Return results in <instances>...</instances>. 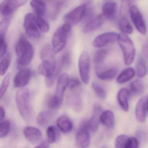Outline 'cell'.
<instances>
[{
	"label": "cell",
	"mask_w": 148,
	"mask_h": 148,
	"mask_svg": "<svg viewBox=\"0 0 148 148\" xmlns=\"http://www.w3.org/2000/svg\"><path fill=\"white\" fill-rule=\"evenodd\" d=\"M15 50L17 55V69L20 70L26 68L33 58L34 49L32 45L23 35L16 43Z\"/></svg>",
	"instance_id": "cell-1"
},
{
	"label": "cell",
	"mask_w": 148,
	"mask_h": 148,
	"mask_svg": "<svg viewBox=\"0 0 148 148\" xmlns=\"http://www.w3.org/2000/svg\"><path fill=\"white\" fill-rule=\"evenodd\" d=\"M40 58L42 60L38 69V73L46 77H51L55 73L56 60L52 47L47 44L41 49Z\"/></svg>",
	"instance_id": "cell-2"
},
{
	"label": "cell",
	"mask_w": 148,
	"mask_h": 148,
	"mask_svg": "<svg viewBox=\"0 0 148 148\" xmlns=\"http://www.w3.org/2000/svg\"><path fill=\"white\" fill-rule=\"evenodd\" d=\"M30 94L27 88H21L16 92L15 100L18 110L24 120L31 121L33 116L30 104Z\"/></svg>",
	"instance_id": "cell-3"
},
{
	"label": "cell",
	"mask_w": 148,
	"mask_h": 148,
	"mask_svg": "<svg viewBox=\"0 0 148 148\" xmlns=\"http://www.w3.org/2000/svg\"><path fill=\"white\" fill-rule=\"evenodd\" d=\"M117 41L123 52L125 65L131 64L136 55V49L132 40L128 35L121 33L118 34Z\"/></svg>",
	"instance_id": "cell-4"
},
{
	"label": "cell",
	"mask_w": 148,
	"mask_h": 148,
	"mask_svg": "<svg viewBox=\"0 0 148 148\" xmlns=\"http://www.w3.org/2000/svg\"><path fill=\"white\" fill-rule=\"evenodd\" d=\"M71 30V26L65 23L55 31L52 38V48L54 53H58L64 48Z\"/></svg>",
	"instance_id": "cell-5"
},
{
	"label": "cell",
	"mask_w": 148,
	"mask_h": 148,
	"mask_svg": "<svg viewBox=\"0 0 148 148\" xmlns=\"http://www.w3.org/2000/svg\"><path fill=\"white\" fill-rule=\"evenodd\" d=\"M24 27L26 34L32 38L38 39L41 36L36 24V17L34 14L28 13L24 19Z\"/></svg>",
	"instance_id": "cell-6"
},
{
	"label": "cell",
	"mask_w": 148,
	"mask_h": 148,
	"mask_svg": "<svg viewBox=\"0 0 148 148\" xmlns=\"http://www.w3.org/2000/svg\"><path fill=\"white\" fill-rule=\"evenodd\" d=\"M129 12L131 19L136 29L142 35H146V24L139 9L136 6L132 5L129 7Z\"/></svg>",
	"instance_id": "cell-7"
},
{
	"label": "cell",
	"mask_w": 148,
	"mask_h": 148,
	"mask_svg": "<svg viewBox=\"0 0 148 148\" xmlns=\"http://www.w3.org/2000/svg\"><path fill=\"white\" fill-rule=\"evenodd\" d=\"M90 56L87 52L84 51L79 58L78 67L80 77L84 84H88L90 81Z\"/></svg>",
	"instance_id": "cell-8"
},
{
	"label": "cell",
	"mask_w": 148,
	"mask_h": 148,
	"mask_svg": "<svg viewBox=\"0 0 148 148\" xmlns=\"http://www.w3.org/2000/svg\"><path fill=\"white\" fill-rule=\"evenodd\" d=\"M86 9L85 4H82L76 7L64 17V21L66 24L71 26L77 24L84 17Z\"/></svg>",
	"instance_id": "cell-9"
},
{
	"label": "cell",
	"mask_w": 148,
	"mask_h": 148,
	"mask_svg": "<svg viewBox=\"0 0 148 148\" xmlns=\"http://www.w3.org/2000/svg\"><path fill=\"white\" fill-rule=\"evenodd\" d=\"M70 77L67 73H63L58 79L54 96L60 105L64 100V94L68 86Z\"/></svg>",
	"instance_id": "cell-10"
},
{
	"label": "cell",
	"mask_w": 148,
	"mask_h": 148,
	"mask_svg": "<svg viewBox=\"0 0 148 148\" xmlns=\"http://www.w3.org/2000/svg\"><path fill=\"white\" fill-rule=\"evenodd\" d=\"M118 34L114 32H107L98 35L92 42L93 47L101 48L117 40Z\"/></svg>",
	"instance_id": "cell-11"
},
{
	"label": "cell",
	"mask_w": 148,
	"mask_h": 148,
	"mask_svg": "<svg viewBox=\"0 0 148 148\" xmlns=\"http://www.w3.org/2000/svg\"><path fill=\"white\" fill-rule=\"evenodd\" d=\"M27 140L34 145H38L43 140V135L40 130L33 126H27L23 130Z\"/></svg>",
	"instance_id": "cell-12"
},
{
	"label": "cell",
	"mask_w": 148,
	"mask_h": 148,
	"mask_svg": "<svg viewBox=\"0 0 148 148\" xmlns=\"http://www.w3.org/2000/svg\"><path fill=\"white\" fill-rule=\"evenodd\" d=\"M148 97H142L138 102L135 109L136 120L141 123L145 122L148 111Z\"/></svg>",
	"instance_id": "cell-13"
},
{
	"label": "cell",
	"mask_w": 148,
	"mask_h": 148,
	"mask_svg": "<svg viewBox=\"0 0 148 148\" xmlns=\"http://www.w3.org/2000/svg\"><path fill=\"white\" fill-rule=\"evenodd\" d=\"M31 76V71L28 68L21 69L16 74L14 80V87L23 88L29 83Z\"/></svg>",
	"instance_id": "cell-14"
},
{
	"label": "cell",
	"mask_w": 148,
	"mask_h": 148,
	"mask_svg": "<svg viewBox=\"0 0 148 148\" xmlns=\"http://www.w3.org/2000/svg\"><path fill=\"white\" fill-rule=\"evenodd\" d=\"M90 144V136L89 130L79 127L76 137V146L79 148H86Z\"/></svg>",
	"instance_id": "cell-15"
},
{
	"label": "cell",
	"mask_w": 148,
	"mask_h": 148,
	"mask_svg": "<svg viewBox=\"0 0 148 148\" xmlns=\"http://www.w3.org/2000/svg\"><path fill=\"white\" fill-rule=\"evenodd\" d=\"M102 107L98 104H96L93 107V112L91 119L89 120L90 130L92 132H97L98 130L100 122V116L102 112Z\"/></svg>",
	"instance_id": "cell-16"
},
{
	"label": "cell",
	"mask_w": 148,
	"mask_h": 148,
	"mask_svg": "<svg viewBox=\"0 0 148 148\" xmlns=\"http://www.w3.org/2000/svg\"><path fill=\"white\" fill-rule=\"evenodd\" d=\"M55 116V113L53 110H50L41 111L37 117V123L41 127H46L53 120Z\"/></svg>",
	"instance_id": "cell-17"
},
{
	"label": "cell",
	"mask_w": 148,
	"mask_h": 148,
	"mask_svg": "<svg viewBox=\"0 0 148 148\" xmlns=\"http://www.w3.org/2000/svg\"><path fill=\"white\" fill-rule=\"evenodd\" d=\"M103 22L104 18L102 15H99L92 18L85 26L83 32L87 34L95 31L102 25Z\"/></svg>",
	"instance_id": "cell-18"
},
{
	"label": "cell",
	"mask_w": 148,
	"mask_h": 148,
	"mask_svg": "<svg viewBox=\"0 0 148 148\" xmlns=\"http://www.w3.org/2000/svg\"><path fill=\"white\" fill-rule=\"evenodd\" d=\"M57 125L59 130L63 133H68L71 131L73 128V123L67 116L63 115L58 118Z\"/></svg>",
	"instance_id": "cell-19"
},
{
	"label": "cell",
	"mask_w": 148,
	"mask_h": 148,
	"mask_svg": "<svg viewBox=\"0 0 148 148\" xmlns=\"http://www.w3.org/2000/svg\"><path fill=\"white\" fill-rule=\"evenodd\" d=\"M67 103L73 109L77 112L83 110V103L80 95L77 92H72L67 97Z\"/></svg>",
	"instance_id": "cell-20"
},
{
	"label": "cell",
	"mask_w": 148,
	"mask_h": 148,
	"mask_svg": "<svg viewBox=\"0 0 148 148\" xmlns=\"http://www.w3.org/2000/svg\"><path fill=\"white\" fill-rule=\"evenodd\" d=\"M117 4L113 1H108L106 3L102 8L103 16L109 20L115 18L117 12Z\"/></svg>",
	"instance_id": "cell-21"
},
{
	"label": "cell",
	"mask_w": 148,
	"mask_h": 148,
	"mask_svg": "<svg viewBox=\"0 0 148 148\" xmlns=\"http://www.w3.org/2000/svg\"><path fill=\"white\" fill-rule=\"evenodd\" d=\"M130 92L126 88H121L117 94V99L119 104L122 110L127 112L129 110V99Z\"/></svg>",
	"instance_id": "cell-22"
},
{
	"label": "cell",
	"mask_w": 148,
	"mask_h": 148,
	"mask_svg": "<svg viewBox=\"0 0 148 148\" xmlns=\"http://www.w3.org/2000/svg\"><path fill=\"white\" fill-rule=\"evenodd\" d=\"M100 121L106 127L112 129L114 127L115 120L114 113L111 111L102 112L100 116Z\"/></svg>",
	"instance_id": "cell-23"
},
{
	"label": "cell",
	"mask_w": 148,
	"mask_h": 148,
	"mask_svg": "<svg viewBox=\"0 0 148 148\" xmlns=\"http://www.w3.org/2000/svg\"><path fill=\"white\" fill-rule=\"evenodd\" d=\"M30 5L37 17H43L46 12V5L42 0H32Z\"/></svg>",
	"instance_id": "cell-24"
},
{
	"label": "cell",
	"mask_w": 148,
	"mask_h": 148,
	"mask_svg": "<svg viewBox=\"0 0 148 148\" xmlns=\"http://www.w3.org/2000/svg\"><path fill=\"white\" fill-rule=\"evenodd\" d=\"M117 73L116 68H111L107 70H102L97 68V75L98 77L101 80H109L114 78Z\"/></svg>",
	"instance_id": "cell-25"
},
{
	"label": "cell",
	"mask_w": 148,
	"mask_h": 148,
	"mask_svg": "<svg viewBox=\"0 0 148 148\" xmlns=\"http://www.w3.org/2000/svg\"><path fill=\"white\" fill-rule=\"evenodd\" d=\"M136 74L135 70L132 67H129L124 70L117 78L116 81L120 84H124L130 81Z\"/></svg>",
	"instance_id": "cell-26"
},
{
	"label": "cell",
	"mask_w": 148,
	"mask_h": 148,
	"mask_svg": "<svg viewBox=\"0 0 148 148\" xmlns=\"http://www.w3.org/2000/svg\"><path fill=\"white\" fill-rule=\"evenodd\" d=\"M47 138L50 143H54L60 140V134L58 129L53 125L49 126L47 130Z\"/></svg>",
	"instance_id": "cell-27"
},
{
	"label": "cell",
	"mask_w": 148,
	"mask_h": 148,
	"mask_svg": "<svg viewBox=\"0 0 148 148\" xmlns=\"http://www.w3.org/2000/svg\"><path fill=\"white\" fill-rule=\"evenodd\" d=\"M118 27L123 33L126 35L132 34L133 32V27L130 21L125 17H123L120 19L119 21Z\"/></svg>",
	"instance_id": "cell-28"
},
{
	"label": "cell",
	"mask_w": 148,
	"mask_h": 148,
	"mask_svg": "<svg viewBox=\"0 0 148 148\" xmlns=\"http://www.w3.org/2000/svg\"><path fill=\"white\" fill-rule=\"evenodd\" d=\"M15 11L10 4L9 0H4L0 4V13L5 17H10Z\"/></svg>",
	"instance_id": "cell-29"
},
{
	"label": "cell",
	"mask_w": 148,
	"mask_h": 148,
	"mask_svg": "<svg viewBox=\"0 0 148 148\" xmlns=\"http://www.w3.org/2000/svg\"><path fill=\"white\" fill-rule=\"evenodd\" d=\"M131 90L134 95L138 96L141 95L144 90V85L142 80L136 79L130 83Z\"/></svg>",
	"instance_id": "cell-30"
},
{
	"label": "cell",
	"mask_w": 148,
	"mask_h": 148,
	"mask_svg": "<svg viewBox=\"0 0 148 148\" xmlns=\"http://www.w3.org/2000/svg\"><path fill=\"white\" fill-rule=\"evenodd\" d=\"M63 1L55 2L51 6L49 11V16L52 20H55L58 18L64 6Z\"/></svg>",
	"instance_id": "cell-31"
},
{
	"label": "cell",
	"mask_w": 148,
	"mask_h": 148,
	"mask_svg": "<svg viewBox=\"0 0 148 148\" xmlns=\"http://www.w3.org/2000/svg\"><path fill=\"white\" fill-rule=\"evenodd\" d=\"M147 69L145 60L143 57L138 58L136 67L137 77L139 78L143 77L147 73Z\"/></svg>",
	"instance_id": "cell-32"
},
{
	"label": "cell",
	"mask_w": 148,
	"mask_h": 148,
	"mask_svg": "<svg viewBox=\"0 0 148 148\" xmlns=\"http://www.w3.org/2000/svg\"><path fill=\"white\" fill-rule=\"evenodd\" d=\"M11 62V56L10 53L6 54L0 62V75L3 76L6 73L10 66Z\"/></svg>",
	"instance_id": "cell-33"
},
{
	"label": "cell",
	"mask_w": 148,
	"mask_h": 148,
	"mask_svg": "<svg viewBox=\"0 0 148 148\" xmlns=\"http://www.w3.org/2000/svg\"><path fill=\"white\" fill-rule=\"evenodd\" d=\"M10 19L6 18L0 22V40L5 41V37L10 26Z\"/></svg>",
	"instance_id": "cell-34"
},
{
	"label": "cell",
	"mask_w": 148,
	"mask_h": 148,
	"mask_svg": "<svg viewBox=\"0 0 148 148\" xmlns=\"http://www.w3.org/2000/svg\"><path fill=\"white\" fill-rule=\"evenodd\" d=\"M11 74L8 73L3 79L0 86V101L5 96L10 84Z\"/></svg>",
	"instance_id": "cell-35"
},
{
	"label": "cell",
	"mask_w": 148,
	"mask_h": 148,
	"mask_svg": "<svg viewBox=\"0 0 148 148\" xmlns=\"http://www.w3.org/2000/svg\"><path fill=\"white\" fill-rule=\"evenodd\" d=\"M92 86L97 96L102 99H104L106 97V92L103 86L97 82L92 83Z\"/></svg>",
	"instance_id": "cell-36"
},
{
	"label": "cell",
	"mask_w": 148,
	"mask_h": 148,
	"mask_svg": "<svg viewBox=\"0 0 148 148\" xmlns=\"http://www.w3.org/2000/svg\"><path fill=\"white\" fill-rule=\"evenodd\" d=\"M46 104L48 108L52 110L59 109L61 106L54 96L48 97L46 99Z\"/></svg>",
	"instance_id": "cell-37"
},
{
	"label": "cell",
	"mask_w": 148,
	"mask_h": 148,
	"mask_svg": "<svg viewBox=\"0 0 148 148\" xmlns=\"http://www.w3.org/2000/svg\"><path fill=\"white\" fill-rule=\"evenodd\" d=\"M36 24L38 29L44 33L48 32L50 29V26L48 22L43 17H36Z\"/></svg>",
	"instance_id": "cell-38"
},
{
	"label": "cell",
	"mask_w": 148,
	"mask_h": 148,
	"mask_svg": "<svg viewBox=\"0 0 148 148\" xmlns=\"http://www.w3.org/2000/svg\"><path fill=\"white\" fill-rule=\"evenodd\" d=\"M11 128V123L8 121H4L0 123V138L5 137Z\"/></svg>",
	"instance_id": "cell-39"
},
{
	"label": "cell",
	"mask_w": 148,
	"mask_h": 148,
	"mask_svg": "<svg viewBox=\"0 0 148 148\" xmlns=\"http://www.w3.org/2000/svg\"><path fill=\"white\" fill-rule=\"evenodd\" d=\"M106 51L104 49H99L95 53L93 58L94 63L96 64H100L105 59Z\"/></svg>",
	"instance_id": "cell-40"
},
{
	"label": "cell",
	"mask_w": 148,
	"mask_h": 148,
	"mask_svg": "<svg viewBox=\"0 0 148 148\" xmlns=\"http://www.w3.org/2000/svg\"><path fill=\"white\" fill-rule=\"evenodd\" d=\"M71 64V54L69 52L65 53L61 57L59 65L61 68H69Z\"/></svg>",
	"instance_id": "cell-41"
},
{
	"label": "cell",
	"mask_w": 148,
	"mask_h": 148,
	"mask_svg": "<svg viewBox=\"0 0 148 148\" xmlns=\"http://www.w3.org/2000/svg\"><path fill=\"white\" fill-rule=\"evenodd\" d=\"M128 136L126 135H121L117 137L115 141V147L116 148H125Z\"/></svg>",
	"instance_id": "cell-42"
},
{
	"label": "cell",
	"mask_w": 148,
	"mask_h": 148,
	"mask_svg": "<svg viewBox=\"0 0 148 148\" xmlns=\"http://www.w3.org/2000/svg\"><path fill=\"white\" fill-rule=\"evenodd\" d=\"M139 142L136 137L128 138L125 148H137L139 147Z\"/></svg>",
	"instance_id": "cell-43"
},
{
	"label": "cell",
	"mask_w": 148,
	"mask_h": 148,
	"mask_svg": "<svg viewBox=\"0 0 148 148\" xmlns=\"http://www.w3.org/2000/svg\"><path fill=\"white\" fill-rule=\"evenodd\" d=\"M81 84V82L79 79L75 77H73L69 79L68 86L71 90H74L78 87Z\"/></svg>",
	"instance_id": "cell-44"
},
{
	"label": "cell",
	"mask_w": 148,
	"mask_h": 148,
	"mask_svg": "<svg viewBox=\"0 0 148 148\" xmlns=\"http://www.w3.org/2000/svg\"><path fill=\"white\" fill-rule=\"evenodd\" d=\"M28 0H9L12 6L16 11L27 2Z\"/></svg>",
	"instance_id": "cell-45"
},
{
	"label": "cell",
	"mask_w": 148,
	"mask_h": 148,
	"mask_svg": "<svg viewBox=\"0 0 148 148\" xmlns=\"http://www.w3.org/2000/svg\"><path fill=\"white\" fill-rule=\"evenodd\" d=\"M135 0H123L121 5V12L125 13L126 12L127 9L132 5V4L134 2Z\"/></svg>",
	"instance_id": "cell-46"
},
{
	"label": "cell",
	"mask_w": 148,
	"mask_h": 148,
	"mask_svg": "<svg viewBox=\"0 0 148 148\" xmlns=\"http://www.w3.org/2000/svg\"><path fill=\"white\" fill-rule=\"evenodd\" d=\"M7 51V45L5 42H3L0 44V60L4 57Z\"/></svg>",
	"instance_id": "cell-47"
},
{
	"label": "cell",
	"mask_w": 148,
	"mask_h": 148,
	"mask_svg": "<svg viewBox=\"0 0 148 148\" xmlns=\"http://www.w3.org/2000/svg\"><path fill=\"white\" fill-rule=\"evenodd\" d=\"M50 142L48 140H45L44 141H42V142L38 145L35 146L36 148H48L50 147Z\"/></svg>",
	"instance_id": "cell-48"
},
{
	"label": "cell",
	"mask_w": 148,
	"mask_h": 148,
	"mask_svg": "<svg viewBox=\"0 0 148 148\" xmlns=\"http://www.w3.org/2000/svg\"><path fill=\"white\" fill-rule=\"evenodd\" d=\"M5 112L3 107L0 106V121L3 120L5 118Z\"/></svg>",
	"instance_id": "cell-49"
},
{
	"label": "cell",
	"mask_w": 148,
	"mask_h": 148,
	"mask_svg": "<svg viewBox=\"0 0 148 148\" xmlns=\"http://www.w3.org/2000/svg\"><path fill=\"white\" fill-rule=\"evenodd\" d=\"M143 53L145 56H146L147 57V45L145 46L144 48L143 49Z\"/></svg>",
	"instance_id": "cell-50"
},
{
	"label": "cell",
	"mask_w": 148,
	"mask_h": 148,
	"mask_svg": "<svg viewBox=\"0 0 148 148\" xmlns=\"http://www.w3.org/2000/svg\"><path fill=\"white\" fill-rule=\"evenodd\" d=\"M5 42V41H2L1 40H0V44H1V43H2V42Z\"/></svg>",
	"instance_id": "cell-51"
}]
</instances>
